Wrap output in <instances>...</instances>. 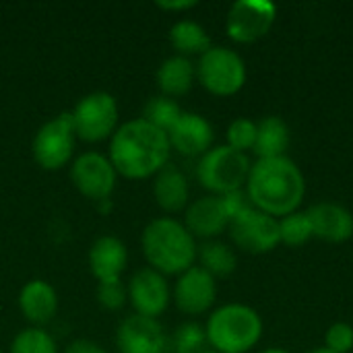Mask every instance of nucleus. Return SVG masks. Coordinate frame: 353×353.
<instances>
[{
	"instance_id": "9",
	"label": "nucleus",
	"mask_w": 353,
	"mask_h": 353,
	"mask_svg": "<svg viewBox=\"0 0 353 353\" xmlns=\"http://www.w3.org/2000/svg\"><path fill=\"white\" fill-rule=\"evenodd\" d=\"M70 182L85 199L101 203L112 199L118 184V174L108 155L85 151L70 165Z\"/></svg>"
},
{
	"instance_id": "31",
	"label": "nucleus",
	"mask_w": 353,
	"mask_h": 353,
	"mask_svg": "<svg viewBox=\"0 0 353 353\" xmlns=\"http://www.w3.org/2000/svg\"><path fill=\"white\" fill-rule=\"evenodd\" d=\"M327 350L335 353H350L353 350V327L350 323H335L325 337Z\"/></svg>"
},
{
	"instance_id": "10",
	"label": "nucleus",
	"mask_w": 353,
	"mask_h": 353,
	"mask_svg": "<svg viewBox=\"0 0 353 353\" xmlns=\"http://www.w3.org/2000/svg\"><path fill=\"white\" fill-rule=\"evenodd\" d=\"M230 236L234 244L248 254H267L281 244L279 219L250 207L230 221Z\"/></svg>"
},
{
	"instance_id": "3",
	"label": "nucleus",
	"mask_w": 353,
	"mask_h": 353,
	"mask_svg": "<svg viewBox=\"0 0 353 353\" xmlns=\"http://www.w3.org/2000/svg\"><path fill=\"white\" fill-rule=\"evenodd\" d=\"M143 256L161 275H182L194 267L199 246L186 225L174 217H157L147 223L141 236Z\"/></svg>"
},
{
	"instance_id": "33",
	"label": "nucleus",
	"mask_w": 353,
	"mask_h": 353,
	"mask_svg": "<svg viewBox=\"0 0 353 353\" xmlns=\"http://www.w3.org/2000/svg\"><path fill=\"white\" fill-rule=\"evenodd\" d=\"M64 353H108L99 343L91 341V339H77L72 343L66 345Z\"/></svg>"
},
{
	"instance_id": "36",
	"label": "nucleus",
	"mask_w": 353,
	"mask_h": 353,
	"mask_svg": "<svg viewBox=\"0 0 353 353\" xmlns=\"http://www.w3.org/2000/svg\"><path fill=\"white\" fill-rule=\"evenodd\" d=\"M261 353H290V352H285V350H281V347H271V350H265V352H261Z\"/></svg>"
},
{
	"instance_id": "23",
	"label": "nucleus",
	"mask_w": 353,
	"mask_h": 353,
	"mask_svg": "<svg viewBox=\"0 0 353 353\" xmlns=\"http://www.w3.org/2000/svg\"><path fill=\"white\" fill-rule=\"evenodd\" d=\"M170 43L178 56H184V58L199 56L201 58L211 48V37L201 23L182 19V21L174 23L170 29Z\"/></svg>"
},
{
	"instance_id": "2",
	"label": "nucleus",
	"mask_w": 353,
	"mask_h": 353,
	"mask_svg": "<svg viewBox=\"0 0 353 353\" xmlns=\"http://www.w3.org/2000/svg\"><path fill=\"white\" fill-rule=\"evenodd\" d=\"M246 194L254 209L275 219L285 217L300 209L306 196V178L288 155L259 159L250 168Z\"/></svg>"
},
{
	"instance_id": "30",
	"label": "nucleus",
	"mask_w": 353,
	"mask_h": 353,
	"mask_svg": "<svg viewBox=\"0 0 353 353\" xmlns=\"http://www.w3.org/2000/svg\"><path fill=\"white\" fill-rule=\"evenodd\" d=\"M95 298H97V304L101 308H105L110 312H116V310H122L124 304L128 302V290L122 283V279L105 281V283H97Z\"/></svg>"
},
{
	"instance_id": "6",
	"label": "nucleus",
	"mask_w": 353,
	"mask_h": 353,
	"mask_svg": "<svg viewBox=\"0 0 353 353\" xmlns=\"http://www.w3.org/2000/svg\"><path fill=\"white\" fill-rule=\"evenodd\" d=\"M72 128L83 143H101L118 130V101L108 91H93L77 101L70 112Z\"/></svg>"
},
{
	"instance_id": "22",
	"label": "nucleus",
	"mask_w": 353,
	"mask_h": 353,
	"mask_svg": "<svg viewBox=\"0 0 353 353\" xmlns=\"http://www.w3.org/2000/svg\"><path fill=\"white\" fill-rule=\"evenodd\" d=\"M290 141L292 134L288 122L279 116H267L256 124V143L252 151L259 155V159L283 157Z\"/></svg>"
},
{
	"instance_id": "7",
	"label": "nucleus",
	"mask_w": 353,
	"mask_h": 353,
	"mask_svg": "<svg viewBox=\"0 0 353 353\" xmlns=\"http://www.w3.org/2000/svg\"><path fill=\"white\" fill-rule=\"evenodd\" d=\"M246 64L242 56L223 46H211L196 64L199 83L217 97L236 95L246 85Z\"/></svg>"
},
{
	"instance_id": "11",
	"label": "nucleus",
	"mask_w": 353,
	"mask_h": 353,
	"mask_svg": "<svg viewBox=\"0 0 353 353\" xmlns=\"http://www.w3.org/2000/svg\"><path fill=\"white\" fill-rule=\"evenodd\" d=\"M277 19V6L267 0H238L225 19V33L236 43H254L263 39Z\"/></svg>"
},
{
	"instance_id": "17",
	"label": "nucleus",
	"mask_w": 353,
	"mask_h": 353,
	"mask_svg": "<svg viewBox=\"0 0 353 353\" xmlns=\"http://www.w3.org/2000/svg\"><path fill=\"white\" fill-rule=\"evenodd\" d=\"M312 236L331 244H343L353 236V215L337 203H316L306 211Z\"/></svg>"
},
{
	"instance_id": "38",
	"label": "nucleus",
	"mask_w": 353,
	"mask_h": 353,
	"mask_svg": "<svg viewBox=\"0 0 353 353\" xmlns=\"http://www.w3.org/2000/svg\"><path fill=\"white\" fill-rule=\"evenodd\" d=\"M201 353H217V352H215V350H211V347H207V350H203Z\"/></svg>"
},
{
	"instance_id": "20",
	"label": "nucleus",
	"mask_w": 353,
	"mask_h": 353,
	"mask_svg": "<svg viewBox=\"0 0 353 353\" xmlns=\"http://www.w3.org/2000/svg\"><path fill=\"white\" fill-rule=\"evenodd\" d=\"M153 199L163 213L186 211L190 201V186L186 176L168 163L153 180Z\"/></svg>"
},
{
	"instance_id": "28",
	"label": "nucleus",
	"mask_w": 353,
	"mask_h": 353,
	"mask_svg": "<svg viewBox=\"0 0 353 353\" xmlns=\"http://www.w3.org/2000/svg\"><path fill=\"white\" fill-rule=\"evenodd\" d=\"M207 333L199 323H184L172 335L174 353H201L207 350Z\"/></svg>"
},
{
	"instance_id": "34",
	"label": "nucleus",
	"mask_w": 353,
	"mask_h": 353,
	"mask_svg": "<svg viewBox=\"0 0 353 353\" xmlns=\"http://www.w3.org/2000/svg\"><path fill=\"white\" fill-rule=\"evenodd\" d=\"M196 4H199L196 0H159L157 8H161L165 12H182V10L194 8Z\"/></svg>"
},
{
	"instance_id": "21",
	"label": "nucleus",
	"mask_w": 353,
	"mask_h": 353,
	"mask_svg": "<svg viewBox=\"0 0 353 353\" xmlns=\"http://www.w3.org/2000/svg\"><path fill=\"white\" fill-rule=\"evenodd\" d=\"M196 79V64H192L190 58L184 56H170L165 58L155 74L157 87L161 91V95L165 97H182L186 95Z\"/></svg>"
},
{
	"instance_id": "27",
	"label": "nucleus",
	"mask_w": 353,
	"mask_h": 353,
	"mask_svg": "<svg viewBox=\"0 0 353 353\" xmlns=\"http://www.w3.org/2000/svg\"><path fill=\"white\" fill-rule=\"evenodd\" d=\"M279 236H281V244L290 246V248H300L304 246L308 240H312V225L306 213L296 211L292 215H285L279 219Z\"/></svg>"
},
{
	"instance_id": "18",
	"label": "nucleus",
	"mask_w": 353,
	"mask_h": 353,
	"mask_svg": "<svg viewBox=\"0 0 353 353\" xmlns=\"http://www.w3.org/2000/svg\"><path fill=\"white\" fill-rule=\"evenodd\" d=\"M128 265V248L116 236H99L89 248V269L97 283L118 281Z\"/></svg>"
},
{
	"instance_id": "25",
	"label": "nucleus",
	"mask_w": 353,
	"mask_h": 353,
	"mask_svg": "<svg viewBox=\"0 0 353 353\" xmlns=\"http://www.w3.org/2000/svg\"><path fill=\"white\" fill-rule=\"evenodd\" d=\"M180 116H182V108L178 105V101L159 93V95L147 99L141 118L147 120L149 124H153L155 128L170 132V128L178 122Z\"/></svg>"
},
{
	"instance_id": "1",
	"label": "nucleus",
	"mask_w": 353,
	"mask_h": 353,
	"mask_svg": "<svg viewBox=\"0 0 353 353\" xmlns=\"http://www.w3.org/2000/svg\"><path fill=\"white\" fill-rule=\"evenodd\" d=\"M168 132L155 128L143 118L118 126L110 139L108 157L118 176L128 180L155 178L170 161Z\"/></svg>"
},
{
	"instance_id": "14",
	"label": "nucleus",
	"mask_w": 353,
	"mask_h": 353,
	"mask_svg": "<svg viewBox=\"0 0 353 353\" xmlns=\"http://www.w3.org/2000/svg\"><path fill=\"white\" fill-rule=\"evenodd\" d=\"M116 347L120 353H163L168 337L157 319L130 314L116 329Z\"/></svg>"
},
{
	"instance_id": "37",
	"label": "nucleus",
	"mask_w": 353,
	"mask_h": 353,
	"mask_svg": "<svg viewBox=\"0 0 353 353\" xmlns=\"http://www.w3.org/2000/svg\"><path fill=\"white\" fill-rule=\"evenodd\" d=\"M308 353H335V352H331V350H327V347H319V350H312V352H308Z\"/></svg>"
},
{
	"instance_id": "39",
	"label": "nucleus",
	"mask_w": 353,
	"mask_h": 353,
	"mask_svg": "<svg viewBox=\"0 0 353 353\" xmlns=\"http://www.w3.org/2000/svg\"><path fill=\"white\" fill-rule=\"evenodd\" d=\"M0 353H4V352H2V350H0Z\"/></svg>"
},
{
	"instance_id": "35",
	"label": "nucleus",
	"mask_w": 353,
	"mask_h": 353,
	"mask_svg": "<svg viewBox=\"0 0 353 353\" xmlns=\"http://www.w3.org/2000/svg\"><path fill=\"white\" fill-rule=\"evenodd\" d=\"M95 205H97V211H99L101 215H108V213L112 211V199L101 201V203H95Z\"/></svg>"
},
{
	"instance_id": "15",
	"label": "nucleus",
	"mask_w": 353,
	"mask_h": 353,
	"mask_svg": "<svg viewBox=\"0 0 353 353\" xmlns=\"http://www.w3.org/2000/svg\"><path fill=\"white\" fill-rule=\"evenodd\" d=\"M170 147L186 157H203L215 141L213 126L207 118L194 112H182L178 122L168 132Z\"/></svg>"
},
{
	"instance_id": "26",
	"label": "nucleus",
	"mask_w": 353,
	"mask_h": 353,
	"mask_svg": "<svg viewBox=\"0 0 353 353\" xmlns=\"http://www.w3.org/2000/svg\"><path fill=\"white\" fill-rule=\"evenodd\" d=\"M8 353H58V345L48 331L39 327H27L14 335Z\"/></svg>"
},
{
	"instance_id": "13",
	"label": "nucleus",
	"mask_w": 353,
	"mask_h": 353,
	"mask_svg": "<svg viewBox=\"0 0 353 353\" xmlns=\"http://www.w3.org/2000/svg\"><path fill=\"white\" fill-rule=\"evenodd\" d=\"M172 300L176 308L186 316H201L209 312L217 300V281L201 267H190L178 275Z\"/></svg>"
},
{
	"instance_id": "29",
	"label": "nucleus",
	"mask_w": 353,
	"mask_h": 353,
	"mask_svg": "<svg viewBox=\"0 0 353 353\" xmlns=\"http://www.w3.org/2000/svg\"><path fill=\"white\" fill-rule=\"evenodd\" d=\"M256 143V122L250 118H238L228 126V147L246 153L252 151Z\"/></svg>"
},
{
	"instance_id": "19",
	"label": "nucleus",
	"mask_w": 353,
	"mask_h": 353,
	"mask_svg": "<svg viewBox=\"0 0 353 353\" xmlns=\"http://www.w3.org/2000/svg\"><path fill=\"white\" fill-rule=\"evenodd\" d=\"M19 310L25 321L41 329L58 312V294L48 281L31 279L19 292Z\"/></svg>"
},
{
	"instance_id": "24",
	"label": "nucleus",
	"mask_w": 353,
	"mask_h": 353,
	"mask_svg": "<svg viewBox=\"0 0 353 353\" xmlns=\"http://www.w3.org/2000/svg\"><path fill=\"white\" fill-rule=\"evenodd\" d=\"M201 269H205L211 277H230L236 267H238V256L234 248H230L223 242L217 240H207L203 246H199V256Z\"/></svg>"
},
{
	"instance_id": "32",
	"label": "nucleus",
	"mask_w": 353,
	"mask_h": 353,
	"mask_svg": "<svg viewBox=\"0 0 353 353\" xmlns=\"http://www.w3.org/2000/svg\"><path fill=\"white\" fill-rule=\"evenodd\" d=\"M221 201H223V207H225V213H228L230 221L236 219L238 215H242L244 211H248V209L252 207V203H250L246 190H236V192L223 194Z\"/></svg>"
},
{
	"instance_id": "8",
	"label": "nucleus",
	"mask_w": 353,
	"mask_h": 353,
	"mask_svg": "<svg viewBox=\"0 0 353 353\" xmlns=\"http://www.w3.org/2000/svg\"><path fill=\"white\" fill-rule=\"evenodd\" d=\"M74 145L77 134L72 128L70 112H64L39 126L31 143V153L43 170L56 172L70 163L74 155Z\"/></svg>"
},
{
	"instance_id": "4",
	"label": "nucleus",
	"mask_w": 353,
	"mask_h": 353,
	"mask_svg": "<svg viewBox=\"0 0 353 353\" xmlns=\"http://www.w3.org/2000/svg\"><path fill=\"white\" fill-rule=\"evenodd\" d=\"M205 333L217 353H246L263 337V319L246 304H225L211 312Z\"/></svg>"
},
{
	"instance_id": "12",
	"label": "nucleus",
	"mask_w": 353,
	"mask_h": 353,
	"mask_svg": "<svg viewBox=\"0 0 353 353\" xmlns=\"http://www.w3.org/2000/svg\"><path fill=\"white\" fill-rule=\"evenodd\" d=\"M126 290L134 314L147 319H159L172 302V290L165 275L157 273L151 267L134 271V275L128 279Z\"/></svg>"
},
{
	"instance_id": "5",
	"label": "nucleus",
	"mask_w": 353,
	"mask_h": 353,
	"mask_svg": "<svg viewBox=\"0 0 353 353\" xmlns=\"http://www.w3.org/2000/svg\"><path fill=\"white\" fill-rule=\"evenodd\" d=\"M250 168L252 163L246 153H240L228 145H219L211 147L201 157L196 165V178L205 190L215 196H223L242 190L248 180Z\"/></svg>"
},
{
	"instance_id": "16",
	"label": "nucleus",
	"mask_w": 353,
	"mask_h": 353,
	"mask_svg": "<svg viewBox=\"0 0 353 353\" xmlns=\"http://www.w3.org/2000/svg\"><path fill=\"white\" fill-rule=\"evenodd\" d=\"M184 225L194 236V240H213L221 236L230 228V217L225 213L221 196L207 194L190 203L184 213Z\"/></svg>"
}]
</instances>
